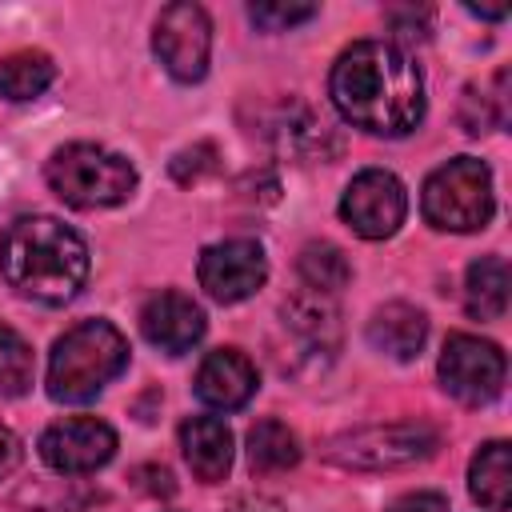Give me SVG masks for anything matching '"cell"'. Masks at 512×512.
Instances as JSON below:
<instances>
[{
    "label": "cell",
    "instance_id": "obj_15",
    "mask_svg": "<svg viewBox=\"0 0 512 512\" xmlns=\"http://www.w3.org/2000/svg\"><path fill=\"white\" fill-rule=\"evenodd\" d=\"M428 340V316L404 300H392L372 312L368 320V344L392 360H412Z\"/></svg>",
    "mask_w": 512,
    "mask_h": 512
},
{
    "label": "cell",
    "instance_id": "obj_9",
    "mask_svg": "<svg viewBox=\"0 0 512 512\" xmlns=\"http://www.w3.org/2000/svg\"><path fill=\"white\" fill-rule=\"evenodd\" d=\"M152 48L160 64L176 80H200L208 72V52H212V24L200 4H168L156 16Z\"/></svg>",
    "mask_w": 512,
    "mask_h": 512
},
{
    "label": "cell",
    "instance_id": "obj_10",
    "mask_svg": "<svg viewBox=\"0 0 512 512\" xmlns=\"http://www.w3.org/2000/svg\"><path fill=\"white\" fill-rule=\"evenodd\" d=\"M196 276H200V288L216 304H240L268 280V260H264V248L256 240L236 236V240L208 244L200 252Z\"/></svg>",
    "mask_w": 512,
    "mask_h": 512
},
{
    "label": "cell",
    "instance_id": "obj_19",
    "mask_svg": "<svg viewBox=\"0 0 512 512\" xmlns=\"http://www.w3.org/2000/svg\"><path fill=\"white\" fill-rule=\"evenodd\" d=\"M300 460V440L288 424L280 420H260L252 432H248V464L256 472H288L292 464Z\"/></svg>",
    "mask_w": 512,
    "mask_h": 512
},
{
    "label": "cell",
    "instance_id": "obj_23",
    "mask_svg": "<svg viewBox=\"0 0 512 512\" xmlns=\"http://www.w3.org/2000/svg\"><path fill=\"white\" fill-rule=\"evenodd\" d=\"M388 512H448V500L440 492H404L388 504Z\"/></svg>",
    "mask_w": 512,
    "mask_h": 512
},
{
    "label": "cell",
    "instance_id": "obj_7",
    "mask_svg": "<svg viewBox=\"0 0 512 512\" xmlns=\"http://www.w3.org/2000/svg\"><path fill=\"white\" fill-rule=\"evenodd\" d=\"M504 352L492 344V340H480V336H468V332H456L448 336L444 352H440V384L452 400L460 404H488L500 396L504 388Z\"/></svg>",
    "mask_w": 512,
    "mask_h": 512
},
{
    "label": "cell",
    "instance_id": "obj_12",
    "mask_svg": "<svg viewBox=\"0 0 512 512\" xmlns=\"http://www.w3.org/2000/svg\"><path fill=\"white\" fill-rule=\"evenodd\" d=\"M140 332H144V340L152 348H160L168 356H180V352L200 344V336H204V308L192 296H184L176 288H164V292H156L140 308Z\"/></svg>",
    "mask_w": 512,
    "mask_h": 512
},
{
    "label": "cell",
    "instance_id": "obj_16",
    "mask_svg": "<svg viewBox=\"0 0 512 512\" xmlns=\"http://www.w3.org/2000/svg\"><path fill=\"white\" fill-rule=\"evenodd\" d=\"M468 488L472 500H480L492 512H504L512 504V448L504 440H492L472 456Z\"/></svg>",
    "mask_w": 512,
    "mask_h": 512
},
{
    "label": "cell",
    "instance_id": "obj_21",
    "mask_svg": "<svg viewBox=\"0 0 512 512\" xmlns=\"http://www.w3.org/2000/svg\"><path fill=\"white\" fill-rule=\"evenodd\" d=\"M32 388V348L28 340L0 324V396H24Z\"/></svg>",
    "mask_w": 512,
    "mask_h": 512
},
{
    "label": "cell",
    "instance_id": "obj_11",
    "mask_svg": "<svg viewBox=\"0 0 512 512\" xmlns=\"http://www.w3.org/2000/svg\"><path fill=\"white\" fill-rule=\"evenodd\" d=\"M116 452V432L112 424L96 420V416H72V420H60L52 424L44 436H40V456L52 472H68V476H80V472H96L112 460Z\"/></svg>",
    "mask_w": 512,
    "mask_h": 512
},
{
    "label": "cell",
    "instance_id": "obj_22",
    "mask_svg": "<svg viewBox=\"0 0 512 512\" xmlns=\"http://www.w3.org/2000/svg\"><path fill=\"white\" fill-rule=\"evenodd\" d=\"M248 16L264 32H284V28H296V24L312 20L316 16V4H276V0H264V4H252Z\"/></svg>",
    "mask_w": 512,
    "mask_h": 512
},
{
    "label": "cell",
    "instance_id": "obj_2",
    "mask_svg": "<svg viewBox=\"0 0 512 512\" xmlns=\"http://www.w3.org/2000/svg\"><path fill=\"white\" fill-rule=\"evenodd\" d=\"M0 276L24 300L68 304L88 280V244L56 216H20L0 236Z\"/></svg>",
    "mask_w": 512,
    "mask_h": 512
},
{
    "label": "cell",
    "instance_id": "obj_18",
    "mask_svg": "<svg viewBox=\"0 0 512 512\" xmlns=\"http://www.w3.org/2000/svg\"><path fill=\"white\" fill-rule=\"evenodd\" d=\"M56 80V64L48 52L20 48L0 56V96L4 100H36Z\"/></svg>",
    "mask_w": 512,
    "mask_h": 512
},
{
    "label": "cell",
    "instance_id": "obj_8",
    "mask_svg": "<svg viewBox=\"0 0 512 512\" xmlns=\"http://www.w3.org/2000/svg\"><path fill=\"white\" fill-rule=\"evenodd\" d=\"M408 212V196L404 184L384 172V168H364L348 180L344 196H340V216L344 224L364 236V240H384L404 224Z\"/></svg>",
    "mask_w": 512,
    "mask_h": 512
},
{
    "label": "cell",
    "instance_id": "obj_4",
    "mask_svg": "<svg viewBox=\"0 0 512 512\" xmlns=\"http://www.w3.org/2000/svg\"><path fill=\"white\" fill-rule=\"evenodd\" d=\"M48 188L72 208H112L136 192V168L100 144H64L44 168Z\"/></svg>",
    "mask_w": 512,
    "mask_h": 512
},
{
    "label": "cell",
    "instance_id": "obj_5",
    "mask_svg": "<svg viewBox=\"0 0 512 512\" xmlns=\"http://www.w3.org/2000/svg\"><path fill=\"white\" fill-rule=\"evenodd\" d=\"M424 220L440 232H476L492 220L496 196H492V172L476 156H456L440 164L420 192Z\"/></svg>",
    "mask_w": 512,
    "mask_h": 512
},
{
    "label": "cell",
    "instance_id": "obj_17",
    "mask_svg": "<svg viewBox=\"0 0 512 512\" xmlns=\"http://www.w3.org/2000/svg\"><path fill=\"white\" fill-rule=\"evenodd\" d=\"M464 308L476 320H500L508 308V264L500 256H480L464 276Z\"/></svg>",
    "mask_w": 512,
    "mask_h": 512
},
{
    "label": "cell",
    "instance_id": "obj_6",
    "mask_svg": "<svg viewBox=\"0 0 512 512\" xmlns=\"http://www.w3.org/2000/svg\"><path fill=\"white\" fill-rule=\"evenodd\" d=\"M436 452V432L428 424H372L328 440L324 456L340 468H404Z\"/></svg>",
    "mask_w": 512,
    "mask_h": 512
},
{
    "label": "cell",
    "instance_id": "obj_1",
    "mask_svg": "<svg viewBox=\"0 0 512 512\" xmlns=\"http://www.w3.org/2000/svg\"><path fill=\"white\" fill-rule=\"evenodd\" d=\"M328 96L348 124L372 136H404L424 116V80L388 40H360L344 48L332 64Z\"/></svg>",
    "mask_w": 512,
    "mask_h": 512
},
{
    "label": "cell",
    "instance_id": "obj_13",
    "mask_svg": "<svg viewBox=\"0 0 512 512\" xmlns=\"http://www.w3.org/2000/svg\"><path fill=\"white\" fill-rule=\"evenodd\" d=\"M256 392V368L240 348H216L196 372V396L216 412H236Z\"/></svg>",
    "mask_w": 512,
    "mask_h": 512
},
{
    "label": "cell",
    "instance_id": "obj_24",
    "mask_svg": "<svg viewBox=\"0 0 512 512\" xmlns=\"http://www.w3.org/2000/svg\"><path fill=\"white\" fill-rule=\"evenodd\" d=\"M20 464V440L12 436L8 424H0V480Z\"/></svg>",
    "mask_w": 512,
    "mask_h": 512
},
{
    "label": "cell",
    "instance_id": "obj_14",
    "mask_svg": "<svg viewBox=\"0 0 512 512\" xmlns=\"http://www.w3.org/2000/svg\"><path fill=\"white\" fill-rule=\"evenodd\" d=\"M180 448L196 480L216 484L232 468V432L216 416H192L180 424Z\"/></svg>",
    "mask_w": 512,
    "mask_h": 512
},
{
    "label": "cell",
    "instance_id": "obj_3",
    "mask_svg": "<svg viewBox=\"0 0 512 512\" xmlns=\"http://www.w3.org/2000/svg\"><path fill=\"white\" fill-rule=\"evenodd\" d=\"M128 368V340L108 320H84L68 328L48 356V396L60 404H84L104 392Z\"/></svg>",
    "mask_w": 512,
    "mask_h": 512
},
{
    "label": "cell",
    "instance_id": "obj_20",
    "mask_svg": "<svg viewBox=\"0 0 512 512\" xmlns=\"http://www.w3.org/2000/svg\"><path fill=\"white\" fill-rule=\"evenodd\" d=\"M300 276L312 292H340L348 284L352 268L336 244H308L300 252Z\"/></svg>",
    "mask_w": 512,
    "mask_h": 512
}]
</instances>
